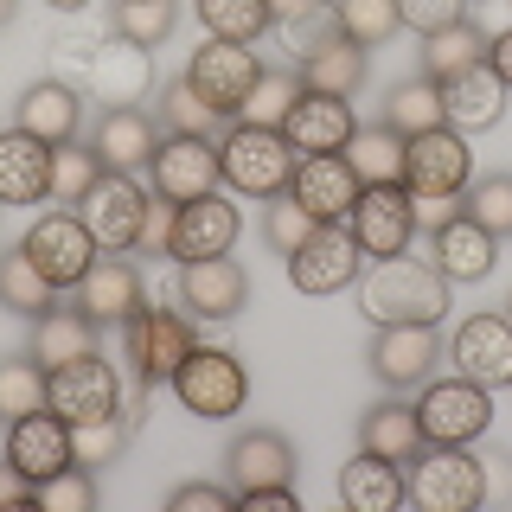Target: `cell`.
Wrapping results in <instances>:
<instances>
[{
    "instance_id": "1",
    "label": "cell",
    "mask_w": 512,
    "mask_h": 512,
    "mask_svg": "<svg viewBox=\"0 0 512 512\" xmlns=\"http://www.w3.org/2000/svg\"><path fill=\"white\" fill-rule=\"evenodd\" d=\"M448 282L436 263H416V256H372V269L359 276V314L372 327H436L448 314Z\"/></svg>"
},
{
    "instance_id": "2",
    "label": "cell",
    "mask_w": 512,
    "mask_h": 512,
    "mask_svg": "<svg viewBox=\"0 0 512 512\" xmlns=\"http://www.w3.org/2000/svg\"><path fill=\"white\" fill-rule=\"evenodd\" d=\"M295 148L282 128H256V122H231L218 135V180L244 199H282L295 180Z\"/></svg>"
},
{
    "instance_id": "3",
    "label": "cell",
    "mask_w": 512,
    "mask_h": 512,
    "mask_svg": "<svg viewBox=\"0 0 512 512\" xmlns=\"http://www.w3.org/2000/svg\"><path fill=\"white\" fill-rule=\"evenodd\" d=\"M167 384L180 397V410L205 416V423H224V416H237L250 404V372L231 346H192Z\"/></svg>"
},
{
    "instance_id": "4",
    "label": "cell",
    "mask_w": 512,
    "mask_h": 512,
    "mask_svg": "<svg viewBox=\"0 0 512 512\" xmlns=\"http://www.w3.org/2000/svg\"><path fill=\"white\" fill-rule=\"evenodd\" d=\"M416 423H423V442H442V448H468L493 429V397L487 384L448 372V378H429L416 391Z\"/></svg>"
},
{
    "instance_id": "5",
    "label": "cell",
    "mask_w": 512,
    "mask_h": 512,
    "mask_svg": "<svg viewBox=\"0 0 512 512\" xmlns=\"http://www.w3.org/2000/svg\"><path fill=\"white\" fill-rule=\"evenodd\" d=\"M192 346H199V333L173 308H148V301H141V308L122 320V359H128V372H135V384H148V391L180 372V359Z\"/></svg>"
},
{
    "instance_id": "6",
    "label": "cell",
    "mask_w": 512,
    "mask_h": 512,
    "mask_svg": "<svg viewBox=\"0 0 512 512\" xmlns=\"http://www.w3.org/2000/svg\"><path fill=\"white\" fill-rule=\"evenodd\" d=\"M410 480V500L423 512H474L487 506V480H480V455H468V448H442L429 442L423 455L404 468Z\"/></svg>"
},
{
    "instance_id": "7",
    "label": "cell",
    "mask_w": 512,
    "mask_h": 512,
    "mask_svg": "<svg viewBox=\"0 0 512 512\" xmlns=\"http://www.w3.org/2000/svg\"><path fill=\"white\" fill-rule=\"evenodd\" d=\"M288 263V282L301 288V295H340V288H352L365 276V250L359 237H352V224H314L308 244H301L295 256H282Z\"/></svg>"
},
{
    "instance_id": "8",
    "label": "cell",
    "mask_w": 512,
    "mask_h": 512,
    "mask_svg": "<svg viewBox=\"0 0 512 512\" xmlns=\"http://www.w3.org/2000/svg\"><path fill=\"white\" fill-rule=\"evenodd\" d=\"M45 410H58L71 429L122 416V378H116V365L96 359V352H84V359H71V365H58L52 384H45Z\"/></svg>"
},
{
    "instance_id": "9",
    "label": "cell",
    "mask_w": 512,
    "mask_h": 512,
    "mask_svg": "<svg viewBox=\"0 0 512 512\" xmlns=\"http://www.w3.org/2000/svg\"><path fill=\"white\" fill-rule=\"evenodd\" d=\"M186 84L205 96V103L218 109V116H244L256 77H263V58L250 52V45H231V39H205L199 52L186 58Z\"/></svg>"
},
{
    "instance_id": "10",
    "label": "cell",
    "mask_w": 512,
    "mask_h": 512,
    "mask_svg": "<svg viewBox=\"0 0 512 512\" xmlns=\"http://www.w3.org/2000/svg\"><path fill=\"white\" fill-rule=\"evenodd\" d=\"M404 186L410 199H461L474 186V148L455 128H429L404 148Z\"/></svg>"
},
{
    "instance_id": "11",
    "label": "cell",
    "mask_w": 512,
    "mask_h": 512,
    "mask_svg": "<svg viewBox=\"0 0 512 512\" xmlns=\"http://www.w3.org/2000/svg\"><path fill=\"white\" fill-rule=\"evenodd\" d=\"M77 218L90 224L96 250L128 256V250L141 244V218H148V186H141L135 173H116V167H109L103 180L90 186V199L77 205Z\"/></svg>"
},
{
    "instance_id": "12",
    "label": "cell",
    "mask_w": 512,
    "mask_h": 512,
    "mask_svg": "<svg viewBox=\"0 0 512 512\" xmlns=\"http://www.w3.org/2000/svg\"><path fill=\"white\" fill-rule=\"evenodd\" d=\"M20 244H26L32 263L45 269V282H52V288H77V282L90 276V263L103 256V250H96V237H90V224L77 218V212H45V218H32Z\"/></svg>"
},
{
    "instance_id": "13",
    "label": "cell",
    "mask_w": 512,
    "mask_h": 512,
    "mask_svg": "<svg viewBox=\"0 0 512 512\" xmlns=\"http://www.w3.org/2000/svg\"><path fill=\"white\" fill-rule=\"evenodd\" d=\"M365 359H372V378L384 391H423L442 365V333L436 327H378Z\"/></svg>"
},
{
    "instance_id": "14",
    "label": "cell",
    "mask_w": 512,
    "mask_h": 512,
    "mask_svg": "<svg viewBox=\"0 0 512 512\" xmlns=\"http://www.w3.org/2000/svg\"><path fill=\"white\" fill-rule=\"evenodd\" d=\"M148 180L160 199L173 205H192L205 192H218V141H199V135H160V148L148 160Z\"/></svg>"
},
{
    "instance_id": "15",
    "label": "cell",
    "mask_w": 512,
    "mask_h": 512,
    "mask_svg": "<svg viewBox=\"0 0 512 512\" xmlns=\"http://www.w3.org/2000/svg\"><path fill=\"white\" fill-rule=\"evenodd\" d=\"M359 192H365V180L352 173L346 154H301V160H295V180H288V199H295L314 224L352 218Z\"/></svg>"
},
{
    "instance_id": "16",
    "label": "cell",
    "mask_w": 512,
    "mask_h": 512,
    "mask_svg": "<svg viewBox=\"0 0 512 512\" xmlns=\"http://www.w3.org/2000/svg\"><path fill=\"white\" fill-rule=\"evenodd\" d=\"M346 224H352V237H359V250H365V256H404V250H410V237L423 231V224H416V199H410V186H365Z\"/></svg>"
},
{
    "instance_id": "17",
    "label": "cell",
    "mask_w": 512,
    "mask_h": 512,
    "mask_svg": "<svg viewBox=\"0 0 512 512\" xmlns=\"http://www.w3.org/2000/svg\"><path fill=\"white\" fill-rule=\"evenodd\" d=\"M448 365L474 384H512V320L506 314H468L455 333H448Z\"/></svg>"
},
{
    "instance_id": "18",
    "label": "cell",
    "mask_w": 512,
    "mask_h": 512,
    "mask_svg": "<svg viewBox=\"0 0 512 512\" xmlns=\"http://www.w3.org/2000/svg\"><path fill=\"white\" fill-rule=\"evenodd\" d=\"M0 455L20 468L32 487L39 480H52V474H64L77 461V448H71V423H64L58 410H32V416H13L7 423V448Z\"/></svg>"
},
{
    "instance_id": "19",
    "label": "cell",
    "mask_w": 512,
    "mask_h": 512,
    "mask_svg": "<svg viewBox=\"0 0 512 512\" xmlns=\"http://www.w3.org/2000/svg\"><path fill=\"white\" fill-rule=\"evenodd\" d=\"M224 474H231L237 500L263 487H295V442L282 429H237L224 448Z\"/></svg>"
},
{
    "instance_id": "20",
    "label": "cell",
    "mask_w": 512,
    "mask_h": 512,
    "mask_svg": "<svg viewBox=\"0 0 512 512\" xmlns=\"http://www.w3.org/2000/svg\"><path fill=\"white\" fill-rule=\"evenodd\" d=\"M13 128H26L45 148H64V141H77V128H84V90L64 84V77H39V84H26L20 103H13Z\"/></svg>"
},
{
    "instance_id": "21",
    "label": "cell",
    "mask_w": 512,
    "mask_h": 512,
    "mask_svg": "<svg viewBox=\"0 0 512 512\" xmlns=\"http://www.w3.org/2000/svg\"><path fill=\"white\" fill-rule=\"evenodd\" d=\"M180 301L192 320H237L250 301V276L231 256H199V263H180Z\"/></svg>"
},
{
    "instance_id": "22",
    "label": "cell",
    "mask_w": 512,
    "mask_h": 512,
    "mask_svg": "<svg viewBox=\"0 0 512 512\" xmlns=\"http://www.w3.org/2000/svg\"><path fill=\"white\" fill-rule=\"evenodd\" d=\"M237 231H244L237 205L224 199V192H205V199H192V205L173 212V244H167V256H180V263H199V256H231Z\"/></svg>"
},
{
    "instance_id": "23",
    "label": "cell",
    "mask_w": 512,
    "mask_h": 512,
    "mask_svg": "<svg viewBox=\"0 0 512 512\" xmlns=\"http://www.w3.org/2000/svg\"><path fill=\"white\" fill-rule=\"evenodd\" d=\"M77 90L96 96L103 109H135L141 96L154 90V58H148V45L109 39L103 52H96V64L84 71V84H77Z\"/></svg>"
},
{
    "instance_id": "24",
    "label": "cell",
    "mask_w": 512,
    "mask_h": 512,
    "mask_svg": "<svg viewBox=\"0 0 512 512\" xmlns=\"http://www.w3.org/2000/svg\"><path fill=\"white\" fill-rule=\"evenodd\" d=\"M71 295H77V308H84L96 327H122V320L135 314L141 301H148V282H141V269L128 263V256H109V250H103V256L90 263V276L77 282Z\"/></svg>"
},
{
    "instance_id": "25",
    "label": "cell",
    "mask_w": 512,
    "mask_h": 512,
    "mask_svg": "<svg viewBox=\"0 0 512 512\" xmlns=\"http://www.w3.org/2000/svg\"><path fill=\"white\" fill-rule=\"evenodd\" d=\"M352 128H359L352 103L346 96H327V90H301V103L282 116V135L295 154H346Z\"/></svg>"
},
{
    "instance_id": "26",
    "label": "cell",
    "mask_w": 512,
    "mask_h": 512,
    "mask_svg": "<svg viewBox=\"0 0 512 512\" xmlns=\"http://www.w3.org/2000/svg\"><path fill=\"white\" fill-rule=\"evenodd\" d=\"M301 84L308 90H327V96H359L365 90V71H372V64H365V45H352L346 32H320L314 45H301Z\"/></svg>"
},
{
    "instance_id": "27",
    "label": "cell",
    "mask_w": 512,
    "mask_h": 512,
    "mask_svg": "<svg viewBox=\"0 0 512 512\" xmlns=\"http://www.w3.org/2000/svg\"><path fill=\"white\" fill-rule=\"evenodd\" d=\"M90 148L103 154V167H116V173H135V167H148L154 148H160V122L148 116V109H103L90 128Z\"/></svg>"
},
{
    "instance_id": "28",
    "label": "cell",
    "mask_w": 512,
    "mask_h": 512,
    "mask_svg": "<svg viewBox=\"0 0 512 512\" xmlns=\"http://www.w3.org/2000/svg\"><path fill=\"white\" fill-rule=\"evenodd\" d=\"M404 500H410L404 461H384L372 448H359V455L340 468V506L346 512H397Z\"/></svg>"
},
{
    "instance_id": "29",
    "label": "cell",
    "mask_w": 512,
    "mask_h": 512,
    "mask_svg": "<svg viewBox=\"0 0 512 512\" xmlns=\"http://www.w3.org/2000/svg\"><path fill=\"white\" fill-rule=\"evenodd\" d=\"M500 116H506V84L487 64H474L461 77H442V122L455 135H480V128H493Z\"/></svg>"
},
{
    "instance_id": "30",
    "label": "cell",
    "mask_w": 512,
    "mask_h": 512,
    "mask_svg": "<svg viewBox=\"0 0 512 512\" xmlns=\"http://www.w3.org/2000/svg\"><path fill=\"white\" fill-rule=\"evenodd\" d=\"M52 199V148L32 141L26 128L0 135V205H39Z\"/></svg>"
},
{
    "instance_id": "31",
    "label": "cell",
    "mask_w": 512,
    "mask_h": 512,
    "mask_svg": "<svg viewBox=\"0 0 512 512\" xmlns=\"http://www.w3.org/2000/svg\"><path fill=\"white\" fill-rule=\"evenodd\" d=\"M359 448H372V455H384V461H410L423 455V423H416V404L404 391H391V397H378L372 410L359 416Z\"/></svg>"
},
{
    "instance_id": "32",
    "label": "cell",
    "mask_w": 512,
    "mask_h": 512,
    "mask_svg": "<svg viewBox=\"0 0 512 512\" xmlns=\"http://www.w3.org/2000/svg\"><path fill=\"white\" fill-rule=\"evenodd\" d=\"M429 250H436V269L448 282H480L493 269V250H500V237L480 231V224L468 212H455L448 224H436L429 231Z\"/></svg>"
},
{
    "instance_id": "33",
    "label": "cell",
    "mask_w": 512,
    "mask_h": 512,
    "mask_svg": "<svg viewBox=\"0 0 512 512\" xmlns=\"http://www.w3.org/2000/svg\"><path fill=\"white\" fill-rule=\"evenodd\" d=\"M32 359L45 365V372H58V365H71V359H84V352H96V320L77 308H52V314H39L32 320Z\"/></svg>"
},
{
    "instance_id": "34",
    "label": "cell",
    "mask_w": 512,
    "mask_h": 512,
    "mask_svg": "<svg viewBox=\"0 0 512 512\" xmlns=\"http://www.w3.org/2000/svg\"><path fill=\"white\" fill-rule=\"evenodd\" d=\"M487 32H480L474 13H461L455 26H442V32H429L423 39V77H461V71H474V64H487Z\"/></svg>"
},
{
    "instance_id": "35",
    "label": "cell",
    "mask_w": 512,
    "mask_h": 512,
    "mask_svg": "<svg viewBox=\"0 0 512 512\" xmlns=\"http://www.w3.org/2000/svg\"><path fill=\"white\" fill-rule=\"evenodd\" d=\"M0 308H7V314H26V320H39V314L58 308V288L45 282V269L26 256V244H7V250H0Z\"/></svg>"
},
{
    "instance_id": "36",
    "label": "cell",
    "mask_w": 512,
    "mask_h": 512,
    "mask_svg": "<svg viewBox=\"0 0 512 512\" xmlns=\"http://www.w3.org/2000/svg\"><path fill=\"white\" fill-rule=\"evenodd\" d=\"M404 148H410V141L397 135V128L365 122V128H352L346 160H352V173H359L365 186H404Z\"/></svg>"
},
{
    "instance_id": "37",
    "label": "cell",
    "mask_w": 512,
    "mask_h": 512,
    "mask_svg": "<svg viewBox=\"0 0 512 512\" xmlns=\"http://www.w3.org/2000/svg\"><path fill=\"white\" fill-rule=\"evenodd\" d=\"M384 128H397L404 141L416 135H429V128H448L442 122V84L436 77H404V84H391L384 90Z\"/></svg>"
},
{
    "instance_id": "38",
    "label": "cell",
    "mask_w": 512,
    "mask_h": 512,
    "mask_svg": "<svg viewBox=\"0 0 512 512\" xmlns=\"http://www.w3.org/2000/svg\"><path fill=\"white\" fill-rule=\"evenodd\" d=\"M192 13H199L205 39H231V45H256L276 26L269 0H192Z\"/></svg>"
},
{
    "instance_id": "39",
    "label": "cell",
    "mask_w": 512,
    "mask_h": 512,
    "mask_svg": "<svg viewBox=\"0 0 512 512\" xmlns=\"http://www.w3.org/2000/svg\"><path fill=\"white\" fill-rule=\"evenodd\" d=\"M154 122H160V135H199V141H218V122H224V116L186 84V77H173V84L160 90V103H154Z\"/></svg>"
},
{
    "instance_id": "40",
    "label": "cell",
    "mask_w": 512,
    "mask_h": 512,
    "mask_svg": "<svg viewBox=\"0 0 512 512\" xmlns=\"http://www.w3.org/2000/svg\"><path fill=\"white\" fill-rule=\"evenodd\" d=\"M45 384H52V372H45L32 352H7V359H0V423L45 410Z\"/></svg>"
},
{
    "instance_id": "41",
    "label": "cell",
    "mask_w": 512,
    "mask_h": 512,
    "mask_svg": "<svg viewBox=\"0 0 512 512\" xmlns=\"http://www.w3.org/2000/svg\"><path fill=\"white\" fill-rule=\"evenodd\" d=\"M301 71L295 64H263V77H256V90H250V103H244V116L237 122H256V128H282V116L301 103Z\"/></svg>"
},
{
    "instance_id": "42",
    "label": "cell",
    "mask_w": 512,
    "mask_h": 512,
    "mask_svg": "<svg viewBox=\"0 0 512 512\" xmlns=\"http://www.w3.org/2000/svg\"><path fill=\"white\" fill-rule=\"evenodd\" d=\"M333 32H346L352 45L378 52L384 39L404 32V20H397V0H333Z\"/></svg>"
},
{
    "instance_id": "43",
    "label": "cell",
    "mask_w": 512,
    "mask_h": 512,
    "mask_svg": "<svg viewBox=\"0 0 512 512\" xmlns=\"http://www.w3.org/2000/svg\"><path fill=\"white\" fill-rule=\"evenodd\" d=\"M103 173L109 167H103V154H96L90 141H64V148H52V199L58 205H84Z\"/></svg>"
},
{
    "instance_id": "44",
    "label": "cell",
    "mask_w": 512,
    "mask_h": 512,
    "mask_svg": "<svg viewBox=\"0 0 512 512\" xmlns=\"http://www.w3.org/2000/svg\"><path fill=\"white\" fill-rule=\"evenodd\" d=\"M109 26H116V39L148 45V52H154V45L167 39L173 26H180V0H116Z\"/></svg>"
},
{
    "instance_id": "45",
    "label": "cell",
    "mask_w": 512,
    "mask_h": 512,
    "mask_svg": "<svg viewBox=\"0 0 512 512\" xmlns=\"http://www.w3.org/2000/svg\"><path fill=\"white\" fill-rule=\"evenodd\" d=\"M116 39V26H96L84 20V13H71V26L52 39V58H58V71H64V84H84V71L96 64V52Z\"/></svg>"
},
{
    "instance_id": "46",
    "label": "cell",
    "mask_w": 512,
    "mask_h": 512,
    "mask_svg": "<svg viewBox=\"0 0 512 512\" xmlns=\"http://www.w3.org/2000/svg\"><path fill=\"white\" fill-rule=\"evenodd\" d=\"M461 212L506 244V237H512V173H487V180H474L468 192H461Z\"/></svg>"
},
{
    "instance_id": "47",
    "label": "cell",
    "mask_w": 512,
    "mask_h": 512,
    "mask_svg": "<svg viewBox=\"0 0 512 512\" xmlns=\"http://www.w3.org/2000/svg\"><path fill=\"white\" fill-rule=\"evenodd\" d=\"M32 506H45V512H90L96 506V468L71 461L64 474L39 480V500H32Z\"/></svg>"
},
{
    "instance_id": "48",
    "label": "cell",
    "mask_w": 512,
    "mask_h": 512,
    "mask_svg": "<svg viewBox=\"0 0 512 512\" xmlns=\"http://www.w3.org/2000/svg\"><path fill=\"white\" fill-rule=\"evenodd\" d=\"M308 231H314V218L301 212L288 192H282V199H263V244L276 256H295L301 244H308Z\"/></svg>"
},
{
    "instance_id": "49",
    "label": "cell",
    "mask_w": 512,
    "mask_h": 512,
    "mask_svg": "<svg viewBox=\"0 0 512 512\" xmlns=\"http://www.w3.org/2000/svg\"><path fill=\"white\" fill-rule=\"evenodd\" d=\"M135 429L122 423V416H109V423H84V429H71V448H77V461L84 468H109V461H122V448Z\"/></svg>"
},
{
    "instance_id": "50",
    "label": "cell",
    "mask_w": 512,
    "mask_h": 512,
    "mask_svg": "<svg viewBox=\"0 0 512 512\" xmlns=\"http://www.w3.org/2000/svg\"><path fill=\"white\" fill-rule=\"evenodd\" d=\"M167 512H237V487L231 480H186V487L167 493Z\"/></svg>"
},
{
    "instance_id": "51",
    "label": "cell",
    "mask_w": 512,
    "mask_h": 512,
    "mask_svg": "<svg viewBox=\"0 0 512 512\" xmlns=\"http://www.w3.org/2000/svg\"><path fill=\"white\" fill-rule=\"evenodd\" d=\"M461 13H468V0H397V20H404L416 39H429V32L455 26Z\"/></svg>"
},
{
    "instance_id": "52",
    "label": "cell",
    "mask_w": 512,
    "mask_h": 512,
    "mask_svg": "<svg viewBox=\"0 0 512 512\" xmlns=\"http://www.w3.org/2000/svg\"><path fill=\"white\" fill-rule=\"evenodd\" d=\"M173 212H180V205L173 199H160V192H148V218H141V244L135 250H148V256H160L173 244Z\"/></svg>"
},
{
    "instance_id": "53",
    "label": "cell",
    "mask_w": 512,
    "mask_h": 512,
    "mask_svg": "<svg viewBox=\"0 0 512 512\" xmlns=\"http://www.w3.org/2000/svg\"><path fill=\"white\" fill-rule=\"evenodd\" d=\"M480 480H487V500H512V455L506 448H487V455H480Z\"/></svg>"
},
{
    "instance_id": "54",
    "label": "cell",
    "mask_w": 512,
    "mask_h": 512,
    "mask_svg": "<svg viewBox=\"0 0 512 512\" xmlns=\"http://www.w3.org/2000/svg\"><path fill=\"white\" fill-rule=\"evenodd\" d=\"M32 500H39V487H32V480L0 455V506H32Z\"/></svg>"
},
{
    "instance_id": "55",
    "label": "cell",
    "mask_w": 512,
    "mask_h": 512,
    "mask_svg": "<svg viewBox=\"0 0 512 512\" xmlns=\"http://www.w3.org/2000/svg\"><path fill=\"white\" fill-rule=\"evenodd\" d=\"M237 506H244V512H295V487H263V493H244Z\"/></svg>"
},
{
    "instance_id": "56",
    "label": "cell",
    "mask_w": 512,
    "mask_h": 512,
    "mask_svg": "<svg viewBox=\"0 0 512 512\" xmlns=\"http://www.w3.org/2000/svg\"><path fill=\"white\" fill-rule=\"evenodd\" d=\"M487 71H493V77H500V84L512 90V26H506V32H500V39H493V45H487Z\"/></svg>"
},
{
    "instance_id": "57",
    "label": "cell",
    "mask_w": 512,
    "mask_h": 512,
    "mask_svg": "<svg viewBox=\"0 0 512 512\" xmlns=\"http://www.w3.org/2000/svg\"><path fill=\"white\" fill-rule=\"evenodd\" d=\"M461 212V199H416V224H423V231H436V224H448Z\"/></svg>"
},
{
    "instance_id": "58",
    "label": "cell",
    "mask_w": 512,
    "mask_h": 512,
    "mask_svg": "<svg viewBox=\"0 0 512 512\" xmlns=\"http://www.w3.org/2000/svg\"><path fill=\"white\" fill-rule=\"evenodd\" d=\"M269 13H276L282 26H295V20H314V13H320V0H269Z\"/></svg>"
},
{
    "instance_id": "59",
    "label": "cell",
    "mask_w": 512,
    "mask_h": 512,
    "mask_svg": "<svg viewBox=\"0 0 512 512\" xmlns=\"http://www.w3.org/2000/svg\"><path fill=\"white\" fill-rule=\"evenodd\" d=\"M52 13H90V0H45Z\"/></svg>"
},
{
    "instance_id": "60",
    "label": "cell",
    "mask_w": 512,
    "mask_h": 512,
    "mask_svg": "<svg viewBox=\"0 0 512 512\" xmlns=\"http://www.w3.org/2000/svg\"><path fill=\"white\" fill-rule=\"evenodd\" d=\"M0 26H13V0H0Z\"/></svg>"
},
{
    "instance_id": "61",
    "label": "cell",
    "mask_w": 512,
    "mask_h": 512,
    "mask_svg": "<svg viewBox=\"0 0 512 512\" xmlns=\"http://www.w3.org/2000/svg\"><path fill=\"white\" fill-rule=\"evenodd\" d=\"M506 308H512V301H506ZM506 320H512V314H506Z\"/></svg>"
},
{
    "instance_id": "62",
    "label": "cell",
    "mask_w": 512,
    "mask_h": 512,
    "mask_svg": "<svg viewBox=\"0 0 512 512\" xmlns=\"http://www.w3.org/2000/svg\"><path fill=\"white\" fill-rule=\"evenodd\" d=\"M0 212H7V205H0Z\"/></svg>"
}]
</instances>
